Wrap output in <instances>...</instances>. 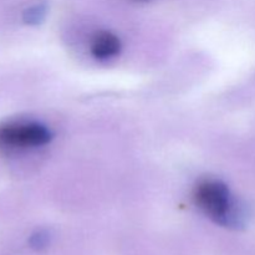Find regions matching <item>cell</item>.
I'll return each instance as SVG.
<instances>
[{"label":"cell","instance_id":"cell-1","mask_svg":"<svg viewBox=\"0 0 255 255\" xmlns=\"http://www.w3.org/2000/svg\"><path fill=\"white\" fill-rule=\"evenodd\" d=\"M196 204L216 223L229 228L244 224V214L232 197L229 188L218 179H203L194 189Z\"/></svg>","mask_w":255,"mask_h":255},{"label":"cell","instance_id":"cell-2","mask_svg":"<svg viewBox=\"0 0 255 255\" xmlns=\"http://www.w3.org/2000/svg\"><path fill=\"white\" fill-rule=\"evenodd\" d=\"M51 132L37 122H9L0 126V146L4 148H35L49 143Z\"/></svg>","mask_w":255,"mask_h":255},{"label":"cell","instance_id":"cell-3","mask_svg":"<svg viewBox=\"0 0 255 255\" xmlns=\"http://www.w3.org/2000/svg\"><path fill=\"white\" fill-rule=\"evenodd\" d=\"M91 54L97 60H109L121 51V41L110 31H99L91 40Z\"/></svg>","mask_w":255,"mask_h":255},{"label":"cell","instance_id":"cell-4","mask_svg":"<svg viewBox=\"0 0 255 255\" xmlns=\"http://www.w3.org/2000/svg\"><path fill=\"white\" fill-rule=\"evenodd\" d=\"M45 14H46V7L45 5H35L30 9L26 10L25 12V19L30 24H37L41 19H44Z\"/></svg>","mask_w":255,"mask_h":255},{"label":"cell","instance_id":"cell-5","mask_svg":"<svg viewBox=\"0 0 255 255\" xmlns=\"http://www.w3.org/2000/svg\"><path fill=\"white\" fill-rule=\"evenodd\" d=\"M30 243H31L32 248L42 249L47 246V243H49V236H47L45 232H39V233L34 234V236L31 237Z\"/></svg>","mask_w":255,"mask_h":255},{"label":"cell","instance_id":"cell-6","mask_svg":"<svg viewBox=\"0 0 255 255\" xmlns=\"http://www.w3.org/2000/svg\"><path fill=\"white\" fill-rule=\"evenodd\" d=\"M138 1H146V0H138Z\"/></svg>","mask_w":255,"mask_h":255}]
</instances>
